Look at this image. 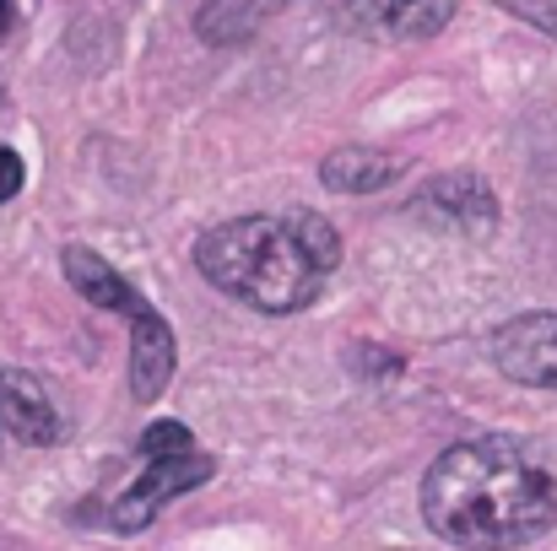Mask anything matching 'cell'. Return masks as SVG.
Listing matches in <instances>:
<instances>
[{
  "label": "cell",
  "instance_id": "obj_12",
  "mask_svg": "<svg viewBox=\"0 0 557 551\" xmlns=\"http://www.w3.org/2000/svg\"><path fill=\"white\" fill-rule=\"evenodd\" d=\"M189 449H195V438H189L185 422H169V416H163V422H152V427L141 433V454H147V460H163V454H189Z\"/></svg>",
  "mask_w": 557,
  "mask_h": 551
},
{
  "label": "cell",
  "instance_id": "obj_10",
  "mask_svg": "<svg viewBox=\"0 0 557 551\" xmlns=\"http://www.w3.org/2000/svg\"><path fill=\"white\" fill-rule=\"evenodd\" d=\"M320 179L336 195H379L384 184L400 179V158H389L379 147H336L320 163Z\"/></svg>",
  "mask_w": 557,
  "mask_h": 551
},
{
  "label": "cell",
  "instance_id": "obj_3",
  "mask_svg": "<svg viewBox=\"0 0 557 551\" xmlns=\"http://www.w3.org/2000/svg\"><path fill=\"white\" fill-rule=\"evenodd\" d=\"M211 454H200V449H189V454H163V460H147L141 465V476L109 503V514H103V525L109 530H120V536H131V530H147L152 519H158V509L163 503H174V498H185L195 492L200 481H211Z\"/></svg>",
  "mask_w": 557,
  "mask_h": 551
},
{
  "label": "cell",
  "instance_id": "obj_11",
  "mask_svg": "<svg viewBox=\"0 0 557 551\" xmlns=\"http://www.w3.org/2000/svg\"><path fill=\"white\" fill-rule=\"evenodd\" d=\"M276 11V0H200L195 33L206 43H244L260 33V22Z\"/></svg>",
  "mask_w": 557,
  "mask_h": 551
},
{
  "label": "cell",
  "instance_id": "obj_13",
  "mask_svg": "<svg viewBox=\"0 0 557 551\" xmlns=\"http://www.w3.org/2000/svg\"><path fill=\"white\" fill-rule=\"evenodd\" d=\"M22 184H27L22 158H16L11 147H0V205H5V200H16V195H22Z\"/></svg>",
  "mask_w": 557,
  "mask_h": 551
},
{
  "label": "cell",
  "instance_id": "obj_14",
  "mask_svg": "<svg viewBox=\"0 0 557 551\" xmlns=\"http://www.w3.org/2000/svg\"><path fill=\"white\" fill-rule=\"evenodd\" d=\"M509 11H520V16H531L542 33H553L557 38V0H504Z\"/></svg>",
  "mask_w": 557,
  "mask_h": 551
},
{
  "label": "cell",
  "instance_id": "obj_7",
  "mask_svg": "<svg viewBox=\"0 0 557 551\" xmlns=\"http://www.w3.org/2000/svg\"><path fill=\"white\" fill-rule=\"evenodd\" d=\"M0 433H11L16 443H33V449H49L65 438V416H60L54 395L44 389V378L5 363H0Z\"/></svg>",
  "mask_w": 557,
  "mask_h": 551
},
{
  "label": "cell",
  "instance_id": "obj_8",
  "mask_svg": "<svg viewBox=\"0 0 557 551\" xmlns=\"http://www.w3.org/2000/svg\"><path fill=\"white\" fill-rule=\"evenodd\" d=\"M174 367H180V347H174V325L141 303L131 314V395L141 405H152L169 384H174Z\"/></svg>",
  "mask_w": 557,
  "mask_h": 551
},
{
  "label": "cell",
  "instance_id": "obj_16",
  "mask_svg": "<svg viewBox=\"0 0 557 551\" xmlns=\"http://www.w3.org/2000/svg\"><path fill=\"white\" fill-rule=\"evenodd\" d=\"M0 109H5V87H0Z\"/></svg>",
  "mask_w": 557,
  "mask_h": 551
},
{
  "label": "cell",
  "instance_id": "obj_5",
  "mask_svg": "<svg viewBox=\"0 0 557 551\" xmlns=\"http://www.w3.org/2000/svg\"><path fill=\"white\" fill-rule=\"evenodd\" d=\"M487 358L509 384L557 395V314H520L487 336Z\"/></svg>",
  "mask_w": 557,
  "mask_h": 551
},
{
  "label": "cell",
  "instance_id": "obj_1",
  "mask_svg": "<svg viewBox=\"0 0 557 551\" xmlns=\"http://www.w3.org/2000/svg\"><path fill=\"white\" fill-rule=\"evenodd\" d=\"M422 519L466 551H515L557 525V438L493 433L455 443L422 476Z\"/></svg>",
  "mask_w": 557,
  "mask_h": 551
},
{
  "label": "cell",
  "instance_id": "obj_9",
  "mask_svg": "<svg viewBox=\"0 0 557 551\" xmlns=\"http://www.w3.org/2000/svg\"><path fill=\"white\" fill-rule=\"evenodd\" d=\"M60 271H65V281H71L92 309H109V314H125V320H131V314L147 303V298H141V292H136V287H131V281L98 254V249L71 243V249L60 254Z\"/></svg>",
  "mask_w": 557,
  "mask_h": 551
},
{
  "label": "cell",
  "instance_id": "obj_4",
  "mask_svg": "<svg viewBox=\"0 0 557 551\" xmlns=\"http://www.w3.org/2000/svg\"><path fill=\"white\" fill-rule=\"evenodd\" d=\"M320 5L352 38H389V43L433 38L460 11V0H320Z\"/></svg>",
  "mask_w": 557,
  "mask_h": 551
},
{
  "label": "cell",
  "instance_id": "obj_2",
  "mask_svg": "<svg viewBox=\"0 0 557 551\" xmlns=\"http://www.w3.org/2000/svg\"><path fill=\"white\" fill-rule=\"evenodd\" d=\"M195 265L216 292L260 314H298L342 265V233L320 211H255L200 233Z\"/></svg>",
  "mask_w": 557,
  "mask_h": 551
},
{
  "label": "cell",
  "instance_id": "obj_15",
  "mask_svg": "<svg viewBox=\"0 0 557 551\" xmlns=\"http://www.w3.org/2000/svg\"><path fill=\"white\" fill-rule=\"evenodd\" d=\"M11 16H16V11H11V0H0V33L11 27Z\"/></svg>",
  "mask_w": 557,
  "mask_h": 551
},
{
  "label": "cell",
  "instance_id": "obj_6",
  "mask_svg": "<svg viewBox=\"0 0 557 551\" xmlns=\"http://www.w3.org/2000/svg\"><path fill=\"white\" fill-rule=\"evenodd\" d=\"M411 211H417V222L455 233V238H482V233L498 227V200L476 174H444V179L422 184Z\"/></svg>",
  "mask_w": 557,
  "mask_h": 551
}]
</instances>
